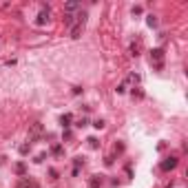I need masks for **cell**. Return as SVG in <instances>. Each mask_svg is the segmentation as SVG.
Segmentation results:
<instances>
[{"label": "cell", "instance_id": "obj_1", "mask_svg": "<svg viewBox=\"0 0 188 188\" xmlns=\"http://www.w3.org/2000/svg\"><path fill=\"white\" fill-rule=\"evenodd\" d=\"M151 60H155V66H157V69H162L164 51H162V49H155V51H151Z\"/></svg>", "mask_w": 188, "mask_h": 188}, {"label": "cell", "instance_id": "obj_2", "mask_svg": "<svg viewBox=\"0 0 188 188\" xmlns=\"http://www.w3.org/2000/svg\"><path fill=\"white\" fill-rule=\"evenodd\" d=\"M18 188H38V182H33V179H29V177H22V179L18 182Z\"/></svg>", "mask_w": 188, "mask_h": 188}, {"label": "cell", "instance_id": "obj_3", "mask_svg": "<svg viewBox=\"0 0 188 188\" xmlns=\"http://www.w3.org/2000/svg\"><path fill=\"white\" fill-rule=\"evenodd\" d=\"M177 166V157H168L166 162H162V170H173Z\"/></svg>", "mask_w": 188, "mask_h": 188}, {"label": "cell", "instance_id": "obj_4", "mask_svg": "<svg viewBox=\"0 0 188 188\" xmlns=\"http://www.w3.org/2000/svg\"><path fill=\"white\" fill-rule=\"evenodd\" d=\"M44 20H49V11H47V13L42 11V13L38 16V24H44Z\"/></svg>", "mask_w": 188, "mask_h": 188}, {"label": "cell", "instance_id": "obj_5", "mask_svg": "<svg viewBox=\"0 0 188 188\" xmlns=\"http://www.w3.org/2000/svg\"><path fill=\"white\" fill-rule=\"evenodd\" d=\"M60 122H62V126H69V122H71V115L66 113V115H62L60 117Z\"/></svg>", "mask_w": 188, "mask_h": 188}, {"label": "cell", "instance_id": "obj_6", "mask_svg": "<svg viewBox=\"0 0 188 188\" xmlns=\"http://www.w3.org/2000/svg\"><path fill=\"white\" fill-rule=\"evenodd\" d=\"M100 184H102V177L98 179V175H95V177H93V179H91V186H93V188H98Z\"/></svg>", "mask_w": 188, "mask_h": 188}, {"label": "cell", "instance_id": "obj_7", "mask_svg": "<svg viewBox=\"0 0 188 188\" xmlns=\"http://www.w3.org/2000/svg\"><path fill=\"white\" fill-rule=\"evenodd\" d=\"M66 9H69V11H73V9H77V5H75V2H69V5H66Z\"/></svg>", "mask_w": 188, "mask_h": 188}, {"label": "cell", "instance_id": "obj_8", "mask_svg": "<svg viewBox=\"0 0 188 188\" xmlns=\"http://www.w3.org/2000/svg\"><path fill=\"white\" fill-rule=\"evenodd\" d=\"M155 22H157V20H155V16H148V24H151V27H155Z\"/></svg>", "mask_w": 188, "mask_h": 188}]
</instances>
